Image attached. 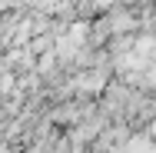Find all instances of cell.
I'll return each instance as SVG.
<instances>
[{"label": "cell", "instance_id": "6da1fadb", "mask_svg": "<svg viewBox=\"0 0 156 153\" xmlns=\"http://www.w3.org/2000/svg\"><path fill=\"white\" fill-rule=\"evenodd\" d=\"M37 53L30 47H13V50H3V70H13L17 77H27V73H37Z\"/></svg>", "mask_w": 156, "mask_h": 153}]
</instances>
